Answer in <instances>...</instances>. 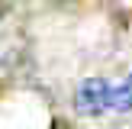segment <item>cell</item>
Returning a JSON list of instances; mask_svg holds the SVG:
<instances>
[{
  "label": "cell",
  "instance_id": "1",
  "mask_svg": "<svg viewBox=\"0 0 132 129\" xmlns=\"http://www.w3.org/2000/svg\"><path fill=\"white\" fill-rule=\"evenodd\" d=\"M77 110L81 113H103L110 110V84L100 77H90L77 87Z\"/></svg>",
  "mask_w": 132,
  "mask_h": 129
},
{
  "label": "cell",
  "instance_id": "2",
  "mask_svg": "<svg viewBox=\"0 0 132 129\" xmlns=\"http://www.w3.org/2000/svg\"><path fill=\"white\" fill-rule=\"evenodd\" d=\"M110 110H132V77L126 84H110Z\"/></svg>",
  "mask_w": 132,
  "mask_h": 129
}]
</instances>
